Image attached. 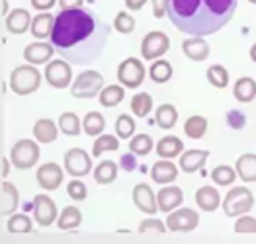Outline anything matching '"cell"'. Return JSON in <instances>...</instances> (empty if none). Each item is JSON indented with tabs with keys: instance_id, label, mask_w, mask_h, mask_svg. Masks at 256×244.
I'll use <instances>...</instances> for the list:
<instances>
[{
	"instance_id": "obj_1",
	"label": "cell",
	"mask_w": 256,
	"mask_h": 244,
	"mask_svg": "<svg viewBox=\"0 0 256 244\" xmlns=\"http://www.w3.org/2000/svg\"><path fill=\"white\" fill-rule=\"evenodd\" d=\"M110 31L112 27L96 12L72 8L57 14L49 39L64 61L72 65H88L102 55Z\"/></svg>"
},
{
	"instance_id": "obj_2",
	"label": "cell",
	"mask_w": 256,
	"mask_h": 244,
	"mask_svg": "<svg viewBox=\"0 0 256 244\" xmlns=\"http://www.w3.org/2000/svg\"><path fill=\"white\" fill-rule=\"evenodd\" d=\"M238 0H168L170 22L188 35H212L235 16Z\"/></svg>"
},
{
	"instance_id": "obj_3",
	"label": "cell",
	"mask_w": 256,
	"mask_h": 244,
	"mask_svg": "<svg viewBox=\"0 0 256 244\" xmlns=\"http://www.w3.org/2000/svg\"><path fill=\"white\" fill-rule=\"evenodd\" d=\"M42 84V72L34 65H22L16 67L10 74V88L18 96L34 94Z\"/></svg>"
},
{
	"instance_id": "obj_4",
	"label": "cell",
	"mask_w": 256,
	"mask_h": 244,
	"mask_svg": "<svg viewBox=\"0 0 256 244\" xmlns=\"http://www.w3.org/2000/svg\"><path fill=\"white\" fill-rule=\"evenodd\" d=\"M102 90H104V76L98 70H84V72H80L74 78V82L70 84L72 98H78V100H90L94 96H100Z\"/></svg>"
},
{
	"instance_id": "obj_5",
	"label": "cell",
	"mask_w": 256,
	"mask_h": 244,
	"mask_svg": "<svg viewBox=\"0 0 256 244\" xmlns=\"http://www.w3.org/2000/svg\"><path fill=\"white\" fill-rule=\"evenodd\" d=\"M254 205V196L246 186H235L223 200V211L227 217H240Z\"/></svg>"
},
{
	"instance_id": "obj_6",
	"label": "cell",
	"mask_w": 256,
	"mask_h": 244,
	"mask_svg": "<svg viewBox=\"0 0 256 244\" xmlns=\"http://www.w3.org/2000/svg\"><path fill=\"white\" fill-rule=\"evenodd\" d=\"M10 160H12V166H16L20 170H28V168L36 166L38 160H40V145H38V141L20 139L10 151Z\"/></svg>"
},
{
	"instance_id": "obj_7",
	"label": "cell",
	"mask_w": 256,
	"mask_h": 244,
	"mask_svg": "<svg viewBox=\"0 0 256 244\" xmlns=\"http://www.w3.org/2000/svg\"><path fill=\"white\" fill-rule=\"evenodd\" d=\"M118 80L126 88L141 86L143 80H145V67H143V63L139 59H135V57H128L126 61H122L120 67H118Z\"/></svg>"
},
{
	"instance_id": "obj_8",
	"label": "cell",
	"mask_w": 256,
	"mask_h": 244,
	"mask_svg": "<svg viewBox=\"0 0 256 244\" xmlns=\"http://www.w3.org/2000/svg\"><path fill=\"white\" fill-rule=\"evenodd\" d=\"M168 49H170V39L164 31H150L141 41V55L147 61L160 59Z\"/></svg>"
},
{
	"instance_id": "obj_9",
	"label": "cell",
	"mask_w": 256,
	"mask_h": 244,
	"mask_svg": "<svg viewBox=\"0 0 256 244\" xmlns=\"http://www.w3.org/2000/svg\"><path fill=\"white\" fill-rule=\"evenodd\" d=\"M45 80L57 90H63L66 86H70L72 82V68L68 61H61L55 59L51 63H47L45 67Z\"/></svg>"
},
{
	"instance_id": "obj_10",
	"label": "cell",
	"mask_w": 256,
	"mask_h": 244,
	"mask_svg": "<svg viewBox=\"0 0 256 244\" xmlns=\"http://www.w3.org/2000/svg\"><path fill=\"white\" fill-rule=\"evenodd\" d=\"M63 162L64 170L72 178H82L86 174H90V170H92V160H90V155L86 153L84 149H70V151H66Z\"/></svg>"
},
{
	"instance_id": "obj_11",
	"label": "cell",
	"mask_w": 256,
	"mask_h": 244,
	"mask_svg": "<svg viewBox=\"0 0 256 244\" xmlns=\"http://www.w3.org/2000/svg\"><path fill=\"white\" fill-rule=\"evenodd\" d=\"M198 225H200V215L190 207L174 209L168 213V219H166L168 231H174V233H190Z\"/></svg>"
},
{
	"instance_id": "obj_12",
	"label": "cell",
	"mask_w": 256,
	"mask_h": 244,
	"mask_svg": "<svg viewBox=\"0 0 256 244\" xmlns=\"http://www.w3.org/2000/svg\"><path fill=\"white\" fill-rule=\"evenodd\" d=\"M32 209H34V219L40 227H49L57 221V205L45 194H40L34 198Z\"/></svg>"
},
{
	"instance_id": "obj_13",
	"label": "cell",
	"mask_w": 256,
	"mask_h": 244,
	"mask_svg": "<svg viewBox=\"0 0 256 244\" xmlns=\"http://www.w3.org/2000/svg\"><path fill=\"white\" fill-rule=\"evenodd\" d=\"M36 178L45 192H53V190H59V186L63 184L64 172L57 162H45L43 166L38 168Z\"/></svg>"
},
{
	"instance_id": "obj_14",
	"label": "cell",
	"mask_w": 256,
	"mask_h": 244,
	"mask_svg": "<svg viewBox=\"0 0 256 244\" xmlns=\"http://www.w3.org/2000/svg\"><path fill=\"white\" fill-rule=\"evenodd\" d=\"M133 203L137 205L139 211L147 215H154L158 211V201L149 184H137L133 188Z\"/></svg>"
},
{
	"instance_id": "obj_15",
	"label": "cell",
	"mask_w": 256,
	"mask_h": 244,
	"mask_svg": "<svg viewBox=\"0 0 256 244\" xmlns=\"http://www.w3.org/2000/svg\"><path fill=\"white\" fill-rule=\"evenodd\" d=\"M57 49L53 47V43H45V41H36L30 43L24 49V59L30 65H43V63H51V57Z\"/></svg>"
},
{
	"instance_id": "obj_16",
	"label": "cell",
	"mask_w": 256,
	"mask_h": 244,
	"mask_svg": "<svg viewBox=\"0 0 256 244\" xmlns=\"http://www.w3.org/2000/svg\"><path fill=\"white\" fill-rule=\"evenodd\" d=\"M156 201H158V211L170 213L176 207L182 205V201H184V192H182L178 186H164V188L156 194Z\"/></svg>"
},
{
	"instance_id": "obj_17",
	"label": "cell",
	"mask_w": 256,
	"mask_h": 244,
	"mask_svg": "<svg viewBox=\"0 0 256 244\" xmlns=\"http://www.w3.org/2000/svg\"><path fill=\"white\" fill-rule=\"evenodd\" d=\"M32 22H34V18L30 16L28 10H24V8H14V10L6 16L4 25H6V29H8L10 33L20 35V33H26V31H28V27H32Z\"/></svg>"
},
{
	"instance_id": "obj_18",
	"label": "cell",
	"mask_w": 256,
	"mask_h": 244,
	"mask_svg": "<svg viewBox=\"0 0 256 244\" xmlns=\"http://www.w3.org/2000/svg\"><path fill=\"white\" fill-rule=\"evenodd\" d=\"M208 158H210V153L208 151H202V149L184 151L180 155V170L186 172V174H194V172H198L200 168L206 166Z\"/></svg>"
},
{
	"instance_id": "obj_19",
	"label": "cell",
	"mask_w": 256,
	"mask_h": 244,
	"mask_svg": "<svg viewBox=\"0 0 256 244\" xmlns=\"http://www.w3.org/2000/svg\"><path fill=\"white\" fill-rule=\"evenodd\" d=\"M182 51L188 59H192L196 63H202L210 57V45L200 35H192L186 41H182Z\"/></svg>"
},
{
	"instance_id": "obj_20",
	"label": "cell",
	"mask_w": 256,
	"mask_h": 244,
	"mask_svg": "<svg viewBox=\"0 0 256 244\" xmlns=\"http://www.w3.org/2000/svg\"><path fill=\"white\" fill-rule=\"evenodd\" d=\"M150 178H152V182H156L160 186H166V184H170L178 178V168H176V164H172L168 158H162V160L152 164Z\"/></svg>"
},
{
	"instance_id": "obj_21",
	"label": "cell",
	"mask_w": 256,
	"mask_h": 244,
	"mask_svg": "<svg viewBox=\"0 0 256 244\" xmlns=\"http://www.w3.org/2000/svg\"><path fill=\"white\" fill-rule=\"evenodd\" d=\"M18 205H20L18 188H16L14 184H10V182L4 180V182H2V203H0V211H2V215H6V217L14 215L16 209H18Z\"/></svg>"
},
{
	"instance_id": "obj_22",
	"label": "cell",
	"mask_w": 256,
	"mask_h": 244,
	"mask_svg": "<svg viewBox=\"0 0 256 244\" xmlns=\"http://www.w3.org/2000/svg\"><path fill=\"white\" fill-rule=\"evenodd\" d=\"M59 131H61V129L57 127V123H55L53 119H47V117L38 119L36 125H34V137H36V141L42 143V145L53 143V141L57 139Z\"/></svg>"
},
{
	"instance_id": "obj_23",
	"label": "cell",
	"mask_w": 256,
	"mask_h": 244,
	"mask_svg": "<svg viewBox=\"0 0 256 244\" xmlns=\"http://www.w3.org/2000/svg\"><path fill=\"white\" fill-rule=\"evenodd\" d=\"M55 20H57V16H53V14H49V12H42V14H38L36 18H34V22H32V35L36 37V39H45V37H51V33H53V27H55Z\"/></svg>"
},
{
	"instance_id": "obj_24",
	"label": "cell",
	"mask_w": 256,
	"mask_h": 244,
	"mask_svg": "<svg viewBox=\"0 0 256 244\" xmlns=\"http://www.w3.org/2000/svg\"><path fill=\"white\" fill-rule=\"evenodd\" d=\"M196 203L202 211H215L221 205V196L214 186H202L196 192Z\"/></svg>"
},
{
	"instance_id": "obj_25",
	"label": "cell",
	"mask_w": 256,
	"mask_h": 244,
	"mask_svg": "<svg viewBox=\"0 0 256 244\" xmlns=\"http://www.w3.org/2000/svg\"><path fill=\"white\" fill-rule=\"evenodd\" d=\"M154 151H156V155L160 156V158H176V156L182 155V151H184V143H182V139H178V137H174V135H168V137H162L158 143H156V147H154Z\"/></svg>"
},
{
	"instance_id": "obj_26",
	"label": "cell",
	"mask_w": 256,
	"mask_h": 244,
	"mask_svg": "<svg viewBox=\"0 0 256 244\" xmlns=\"http://www.w3.org/2000/svg\"><path fill=\"white\" fill-rule=\"evenodd\" d=\"M233 96L240 104H248L256 98V82L250 76H240L233 86Z\"/></svg>"
},
{
	"instance_id": "obj_27",
	"label": "cell",
	"mask_w": 256,
	"mask_h": 244,
	"mask_svg": "<svg viewBox=\"0 0 256 244\" xmlns=\"http://www.w3.org/2000/svg\"><path fill=\"white\" fill-rule=\"evenodd\" d=\"M235 170L242 182H256V155L246 153V155L238 156Z\"/></svg>"
},
{
	"instance_id": "obj_28",
	"label": "cell",
	"mask_w": 256,
	"mask_h": 244,
	"mask_svg": "<svg viewBox=\"0 0 256 244\" xmlns=\"http://www.w3.org/2000/svg\"><path fill=\"white\" fill-rule=\"evenodd\" d=\"M80 223H82L80 209L74 207V205H68V207H64L63 211H61V215L57 219V227L61 231H74V229L80 227Z\"/></svg>"
},
{
	"instance_id": "obj_29",
	"label": "cell",
	"mask_w": 256,
	"mask_h": 244,
	"mask_svg": "<svg viewBox=\"0 0 256 244\" xmlns=\"http://www.w3.org/2000/svg\"><path fill=\"white\" fill-rule=\"evenodd\" d=\"M178 121V111L172 104H162L156 108L154 113V123L160 127V129H172Z\"/></svg>"
},
{
	"instance_id": "obj_30",
	"label": "cell",
	"mask_w": 256,
	"mask_h": 244,
	"mask_svg": "<svg viewBox=\"0 0 256 244\" xmlns=\"http://www.w3.org/2000/svg\"><path fill=\"white\" fill-rule=\"evenodd\" d=\"M104 127H106V119H104V115L100 111H88L84 115V119H82V129L90 137L102 135Z\"/></svg>"
},
{
	"instance_id": "obj_31",
	"label": "cell",
	"mask_w": 256,
	"mask_h": 244,
	"mask_svg": "<svg viewBox=\"0 0 256 244\" xmlns=\"http://www.w3.org/2000/svg\"><path fill=\"white\" fill-rule=\"evenodd\" d=\"M126 86H120V84H110L106 88L100 92V104L104 108H116L118 104H122L124 96H126Z\"/></svg>"
},
{
	"instance_id": "obj_32",
	"label": "cell",
	"mask_w": 256,
	"mask_h": 244,
	"mask_svg": "<svg viewBox=\"0 0 256 244\" xmlns=\"http://www.w3.org/2000/svg\"><path fill=\"white\" fill-rule=\"evenodd\" d=\"M118 168L120 166L114 160H104L94 168V180L98 184H102V186H108L118 178Z\"/></svg>"
},
{
	"instance_id": "obj_33",
	"label": "cell",
	"mask_w": 256,
	"mask_h": 244,
	"mask_svg": "<svg viewBox=\"0 0 256 244\" xmlns=\"http://www.w3.org/2000/svg\"><path fill=\"white\" fill-rule=\"evenodd\" d=\"M59 129L66 137H76V135H80L82 123H80V119H78L76 113L64 111V113H61V117H59Z\"/></svg>"
},
{
	"instance_id": "obj_34",
	"label": "cell",
	"mask_w": 256,
	"mask_h": 244,
	"mask_svg": "<svg viewBox=\"0 0 256 244\" xmlns=\"http://www.w3.org/2000/svg\"><path fill=\"white\" fill-rule=\"evenodd\" d=\"M149 76L152 82H156V84H164V82L170 80L172 65L168 63V61H164V59H156V61H152V65H150Z\"/></svg>"
},
{
	"instance_id": "obj_35",
	"label": "cell",
	"mask_w": 256,
	"mask_h": 244,
	"mask_svg": "<svg viewBox=\"0 0 256 244\" xmlns=\"http://www.w3.org/2000/svg\"><path fill=\"white\" fill-rule=\"evenodd\" d=\"M120 149V137L118 135H98V139L94 141L92 147V156H102L110 151H118Z\"/></svg>"
},
{
	"instance_id": "obj_36",
	"label": "cell",
	"mask_w": 256,
	"mask_h": 244,
	"mask_svg": "<svg viewBox=\"0 0 256 244\" xmlns=\"http://www.w3.org/2000/svg\"><path fill=\"white\" fill-rule=\"evenodd\" d=\"M208 131V119L204 115H192L184 123V133L190 139H202Z\"/></svg>"
},
{
	"instance_id": "obj_37",
	"label": "cell",
	"mask_w": 256,
	"mask_h": 244,
	"mask_svg": "<svg viewBox=\"0 0 256 244\" xmlns=\"http://www.w3.org/2000/svg\"><path fill=\"white\" fill-rule=\"evenodd\" d=\"M152 110V98L147 92H139L131 98V111L137 115V117H147Z\"/></svg>"
},
{
	"instance_id": "obj_38",
	"label": "cell",
	"mask_w": 256,
	"mask_h": 244,
	"mask_svg": "<svg viewBox=\"0 0 256 244\" xmlns=\"http://www.w3.org/2000/svg\"><path fill=\"white\" fill-rule=\"evenodd\" d=\"M152 139L150 135L147 133H139V135H133L131 141H129V151L135 153L137 156H147L152 151Z\"/></svg>"
},
{
	"instance_id": "obj_39",
	"label": "cell",
	"mask_w": 256,
	"mask_h": 244,
	"mask_svg": "<svg viewBox=\"0 0 256 244\" xmlns=\"http://www.w3.org/2000/svg\"><path fill=\"white\" fill-rule=\"evenodd\" d=\"M6 229L10 233H32L34 223L26 213H14V215H10V219L6 223Z\"/></svg>"
},
{
	"instance_id": "obj_40",
	"label": "cell",
	"mask_w": 256,
	"mask_h": 244,
	"mask_svg": "<svg viewBox=\"0 0 256 244\" xmlns=\"http://www.w3.org/2000/svg\"><path fill=\"white\" fill-rule=\"evenodd\" d=\"M208 80L215 88H227L229 84V72L223 65H212L208 68Z\"/></svg>"
},
{
	"instance_id": "obj_41",
	"label": "cell",
	"mask_w": 256,
	"mask_h": 244,
	"mask_svg": "<svg viewBox=\"0 0 256 244\" xmlns=\"http://www.w3.org/2000/svg\"><path fill=\"white\" fill-rule=\"evenodd\" d=\"M238 176L235 168L227 166V164H221V166H215L214 172H212V180H214L217 186H231L235 182V178Z\"/></svg>"
},
{
	"instance_id": "obj_42",
	"label": "cell",
	"mask_w": 256,
	"mask_h": 244,
	"mask_svg": "<svg viewBox=\"0 0 256 244\" xmlns=\"http://www.w3.org/2000/svg\"><path fill=\"white\" fill-rule=\"evenodd\" d=\"M116 135L120 139H131L135 135V119L128 113H122L116 119Z\"/></svg>"
},
{
	"instance_id": "obj_43",
	"label": "cell",
	"mask_w": 256,
	"mask_h": 244,
	"mask_svg": "<svg viewBox=\"0 0 256 244\" xmlns=\"http://www.w3.org/2000/svg\"><path fill=\"white\" fill-rule=\"evenodd\" d=\"M66 194L70 200L84 201L88 196V190H86L84 182H80L78 178H72V182H68V186H66Z\"/></svg>"
},
{
	"instance_id": "obj_44",
	"label": "cell",
	"mask_w": 256,
	"mask_h": 244,
	"mask_svg": "<svg viewBox=\"0 0 256 244\" xmlns=\"http://www.w3.org/2000/svg\"><path fill=\"white\" fill-rule=\"evenodd\" d=\"M114 27H116L120 33H131V31L135 29V20H133V16L128 14V12H120V14H116Z\"/></svg>"
},
{
	"instance_id": "obj_45",
	"label": "cell",
	"mask_w": 256,
	"mask_h": 244,
	"mask_svg": "<svg viewBox=\"0 0 256 244\" xmlns=\"http://www.w3.org/2000/svg\"><path fill=\"white\" fill-rule=\"evenodd\" d=\"M166 229H168L166 223H162L156 217H149V219L141 221V225H139V233H164Z\"/></svg>"
},
{
	"instance_id": "obj_46",
	"label": "cell",
	"mask_w": 256,
	"mask_h": 244,
	"mask_svg": "<svg viewBox=\"0 0 256 244\" xmlns=\"http://www.w3.org/2000/svg\"><path fill=\"white\" fill-rule=\"evenodd\" d=\"M235 233L242 235V233H256V219L250 215H240L235 223Z\"/></svg>"
},
{
	"instance_id": "obj_47",
	"label": "cell",
	"mask_w": 256,
	"mask_h": 244,
	"mask_svg": "<svg viewBox=\"0 0 256 244\" xmlns=\"http://www.w3.org/2000/svg\"><path fill=\"white\" fill-rule=\"evenodd\" d=\"M227 123H229V127L231 129H242L244 125H246V117H244V113L238 110H231L227 111Z\"/></svg>"
},
{
	"instance_id": "obj_48",
	"label": "cell",
	"mask_w": 256,
	"mask_h": 244,
	"mask_svg": "<svg viewBox=\"0 0 256 244\" xmlns=\"http://www.w3.org/2000/svg\"><path fill=\"white\" fill-rule=\"evenodd\" d=\"M135 153H131L129 151L128 155H122L120 158V166H122V170H126V172H131V170H135L137 168V158H135Z\"/></svg>"
},
{
	"instance_id": "obj_49",
	"label": "cell",
	"mask_w": 256,
	"mask_h": 244,
	"mask_svg": "<svg viewBox=\"0 0 256 244\" xmlns=\"http://www.w3.org/2000/svg\"><path fill=\"white\" fill-rule=\"evenodd\" d=\"M166 4H168V0H152V14H154V18L166 16Z\"/></svg>"
},
{
	"instance_id": "obj_50",
	"label": "cell",
	"mask_w": 256,
	"mask_h": 244,
	"mask_svg": "<svg viewBox=\"0 0 256 244\" xmlns=\"http://www.w3.org/2000/svg\"><path fill=\"white\" fill-rule=\"evenodd\" d=\"M55 4H57V0H32V6H34L36 10H40V12L51 10Z\"/></svg>"
},
{
	"instance_id": "obj_51",
	"label": "cell",
	"mask_w": 256,
	"mask_h": 244,
	"mask_svg": "<svg viewBox=\"0 0 256 244\" xmlns=\"http://www.w3.org/2000/svg\"><path fill=\"white\" fill-rule=\"evenodd\" d=\"M84 0H59L61 10H72V8H82Z\"/></svg>"
},
{
	"instance_id": "obj_52",
	"label": "cell",
	"mask_w": 256,
	"mask_h": 244,
	"mask_svg": "<svg viewBox=\"0 0 256 244\" xmlns=\"http://www.w3.org/2000/svg\"><path fill=\"white\" fill-rule=\"evenodd\" d=\"M145 4H147V0H126V6H128L129 10H133V12L141 10Z\"/></svg>"
},
{
	"instance_id": "obj_53",
	"label": "cell",
	"mask_w": 256,
	"mask_h": 244,
	"mask_svg": "<svg viewBox=\"0 0 256 244\" xmlns=\"http://www.w3.org/2000/svg\"><path fill=\"white\" fill-rule=\"evenodd\" d=\"M10 162H12L10 158H6V156L2 158V178L8 176V172H10Z\"/></svg>"
},
{
	"instance_id": "obj_54",
	"label": "cell",
	"mask_w": 256,
	"mask_h": 244,
	"mask_svg": "<svg viewBox=\"0 0 256 244\" xmlns=\"http://www.w3.org/2000/svg\"><path fill=\"white\" fill-rule=\"evenodd\" d=\"M2 14H6V16L10 14V12H8V2H6V0H2Z\"/></svg>"
},
{
	"instance_id": "obj_55",
	"label": "cell",
	"mask_w": 256,
	"mask_h": 244,
	"mask_svg": "<svg viewBox=\"0 0 256 244\" xmlns=\"http://www.w3.org/2000/svg\"><path fill=\"white\" fill-rule=\"evenodd\" d=\"M250 59H252V61L256 63V43L250 47Z\"/></svg>"
},
{
	"instance_id": "obj_56",
	"label": "cell",
	"mask_w": 256,
	"mask_h": 244,
	"mask_svg": "<svg viewBox=\"0 0 256 244\" xmlns=\"http://www.w3.org/2000/svg\"><path fill=\"white\" fill-rule=\"evenodd\" d=\"M248 2H250V4H256V0H248Z\"/></svg>"
}]
</instances>
